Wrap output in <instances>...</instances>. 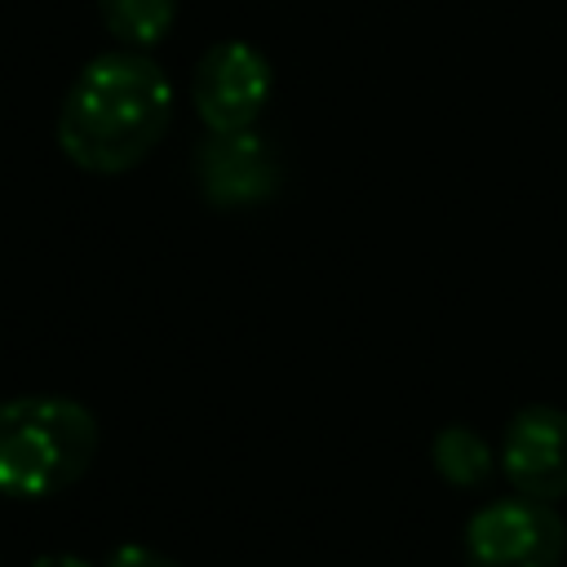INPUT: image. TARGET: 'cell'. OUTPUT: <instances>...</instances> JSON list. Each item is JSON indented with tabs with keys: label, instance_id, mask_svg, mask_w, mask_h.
<instances>
[{
	"label": "cell",
	"instance_id": "1",
	"mask_svg": "<svg viewBox=\"0 0 567 567\" xmlns=\"http://www.w3.org/2000/svg\"><path fill=\"white\" fill-rule=\"evenodd\" d=\"M173 124V84L142 49L97 53L66 89L58 146L84 173L137 168Z\"/></svg>",
	"mask_w": 567,
	"mask_h": 567
},
{
	"label": "cell",
	"instance_id": "2",
	"mask_svg": "<svg viewBox=\"0 0 567 567\" xmlns=\"http://www.w3.org/2000/svg\"><path fill=\"white\" fill-rule=\"evenodd\" d=\"M97 452V421L66 394H18L0 403V492L40 501L71 487Z\"/></svg>",
	"mask_w": 567,
	"mask_h": 567
},
{
	"label": "cell",
	"instance_id": "3",
	"mask_svg": "<svg viewBox=\"0 0 567 567\" xmlns=\"http://www.w3.org/2000/svg\"><path fill=\"white\" fill-rule=\"evenodd\" d=\"M563 554L567 527L549 501H492L465 527V567H563Z\"/></svg>",
	"mask_w": 567,
	"mask_h": 567
},
{
	"label": "cell",
	"instance_id": "4",
	"mask_svg": "<svg viewBox=\"0 0 567 567\" xmlns=\"http://www.w3.org/2000/svg\"><path fill=\"white\" fill-rule=\"evenodd\" d=\"M270 62L248 40H217L190 75L195 115L208 124V133L248 128L257 124L261 106L270 102Z\"/></svg>",
	"mask_w": 567,
	"mask_h": 567
},
{
	"label": "cell",
	"instance_id": "5",
	"mask_svg": "<svg viewBox=\"0 0 567 567\" xmlns=\"http://www.w3.org/2000/svg\"><path fill=\"white\" fill-rule=\"evenodd\" d=\"M195 177H199V190L208 204L252 208L279 190V155L252 124L208 133L195 155Z\"/></svg>",
	"mask_w": 567,
	"mask_h": 567
},
{
	"label": "cell",
	"instance_id": "6",
	"mask_svg": "<svg viewBox=\"0 0 567 567\" xmlns=\"http://www.w3.org/2000/svg\"><path fill=\"white\" fill-rule=\"evenodd\" d=\"M501 470L532 501L567 496V412L549 403H527L501 439Z\"/></svg>",
	"mask_w": 567,
	"mask_h": 567
},
{
	"label": "cell",
	"instance_id": "7",
	"mask_svg": "<svg viewBox=\"0 0 567 567\" xmlns=\"http://www.w3.org/2000/svg\"><path fill=\"white\" fill-rule=\"evenodd\" d=\"M97 13L124 49H151L173 31L177 0H97Z\"/></svg>",
	"mask_w": 567,
	"mask_h": 567
},
{
	"label": "cell",
	"instance_id": "8",
	"mask_svg": "<svg viewBox=\"0 0 567 567\" xmlns=\"http://www.w3.org/2000/svg\"><path fill=\"white\" fill-rule=\"evenodd\" d=\"M434 470H439L447 483H456V487H474V483L487 478L492 452H487V443H483L474 430L447 425V430L434 434Z\"/></svg>",
	"mask_w": 567,
	"mask_h": 567
},
{
	"label": "cell",
	"instance_id": "9",
	"mask_svg": "<svg viewBox=\"0 0 567 567\" xmlns=\"http://www.w3.org/2000/svg\"><path fill=\"white\" fill-rule=\"evenodd\" d=\"M106 567H182V563H173L168 554H159V549H151V545H120V549L106 558Z\"/></svg>",
	"mask_w": 567,
	"mask_h": 567
},
{
	"label": "cell",
	"instance_id": "10",
	"mask_svg": "<svg viewBox=\"0 0 567 567\" xmlns=\"http://www.w3.org/2000/svg\"><path fill=\"white\" fill-rule=\"evenodd\" d=\"M31 567H93V563H84V558H75V554H40Z\"/></svg>",
	"mask_w": 567,
	"mask_h": 567
}]
</instances>
